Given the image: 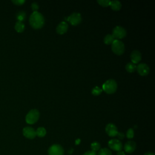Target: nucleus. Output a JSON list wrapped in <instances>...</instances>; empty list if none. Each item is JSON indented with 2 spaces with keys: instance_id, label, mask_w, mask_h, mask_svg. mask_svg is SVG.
<instances>
[{
  "instance_id": "nucleus-9",
  "label": "nucleus",
  "mask_w": 155,
  "mask_h": 155,
  "mask_svg": "<svg viewBox=\"0 0 155 155\" xmlns=\"http://www.w3.org/2000/svg\"><path fill=\"white\" fill-rule=\"evenodd\" d=\"M136 70L140 76H147L150 73V67L145 63H140L136 66Z\"/></svg>"
},
{
  "instance_id": "nucleus-3",
  "label": "nucleus",
  "mask_w": 155,
  "mask_h": 155,
  "mask_svg": "<svg viewBox=\"0 0 155 155\" xmlns=\"http://www.w3.org/2000/svg\"><path fill=\"white\" fill-rule=\"evenodd\" d=\"M112 51L117 55H122L125 51V45L122 41L115 39L111 44Z\"/></svg>"
},
{
  "instance_id": "nucleus-11",
  "label": "nucleus",
  "mask_w": 155,
  "mask_h": 155,
  "mask_svg": "<svg viewBox=\"0 0 155 155\" xmlns=\"http://www.w3.org/2000/svg\"><path fill=\"white\" fill-rule=\"evenodd\" d=\"M105 131H106L107 134L110 137L116 136V135L118 133L117 128L116 127V126L114 124H113L112 123H109L106 125Z\"/></svg>"
},
{
  "instance_id": "nucleus-29",
  "label": "nucleus",
  "mask_w": 155,
  "mask_h": 155,
  "mask_svg": "<svg viewBox=\"0 0 155 155\" xmlns=\"http://www.w3.org/2000/svg\"><path fill=\"white\" fill-rule=\"evenodd\" d=\"M83 155H97L96 154V152H94L93 151H86L85 153H84Z\"/></svg>"
},
{
  "instance_id": "nucleus-30",
  "label": "nucleus",
  "mask_w": 155,
  "mask_h": 155,
  "mask_svg": "<svg viewBox=\"0 0 155 155\" xmlns=\"http://www.w3.org/2000/svg\"><path fill=\"white\" fill-rule=\"evenodd\" d=\"M117 155H125V153H124V151H117Z\"/></svg>"
},
{
  "instance_id": "nucleus-31",
  "label": "nucleus",
  "mask_w": 155,
  "mask_h": 155,
  "mask_svg": "<svg viewBox=\"0 0 155 155\" xmlns=\"http://www.w3.org/2000/svg\"><path fill=\"white\" fill-rule=\"evenodd\" d=\"M143 155H154V153L153 152H147Z\"/></svg>"
},
{
  "instance_id": "nucleus-17",
  "label": "nucleus",
  "mask_w": 155,
  "mask_h": 155,
  "mask_svg": "<svg viewBox=\"0 0 155 155\" xmlns=\"http://www.w3.org/2000/svg\"><path fill=\"white\" fill-rule=\"evenodd\" d=\"M115 40V39L113 38L112 35L108 34L105 36L104 38V42L106 45H111L113 41Z\"/></svg>"
},
{
  "instance_id": "nucleus-32",
  "label": "nucleus",
  "mask_w": 155,
  "mask_h": 155,
  "mask_svg": "<svg viewBox=\"0 0 155 155\" xmlns=\"http://www.w3.org/2000/svg\"><path fill=\"white\" fill-rule=\"evenodd\" d=\"M80 142H81V140H80L79 139H76V140L75 144H76V145H78V144H79V143H80Z\"/></svg>"
},
{
  "instance_id": "nucleus-26",
  "label": "nucleus",
  "mask_w": 155,
  "mask_h": 155,
  "mask_svg": "<svg viewBox=\"0 0 155 155\" xmlns=\"http://www.w3.org/2000/svg\"><path fill=\"white\" fill-rule=\"evenodd\" d=\"M31 9L33 11V12H38V10L39 9V5L37 2H34L31 4Z\"/></svg>"
},
{
  "instance_id": "nucleus-25",
  "label": "nucleus",
  "mask_w": 155,
  "mask_h": 155,
  "mask_svg": "<svg viewBox=\"0 0 155 155\" xmlns=\"http://www.w3.org/2000/svg\"><path fill=\"white\" fill-rule=\"evenodd\" d=\"M126 136L128 139H132L134 137V130L133 128H129L126 133Z\"/></svg>"
},
{
  "instance_id": "nucleus-10",
  "label": "nucleus",
  "mask_w": 155,
  "mask_h": 155,
  "mask_svg": "<svg viewBox=\"0 0 155 155\" xmlns=\"http://www.w3.org/2000/svg\"><path fill=\"white\" fill-rule=\"evenodd\" d=\"M23 135L27 139H32L36 136V130L31 127H24L22 130Z\"/></svg>"
},
{
  "instance_id": "nucleus-21",
  "label": "nucleus",
  "mask_w": 155,
  "mask_h": 155,
  "mask_svg": "<svg viewBox=\"0 0 155 155\" xmlns=\"http://www.w3.org/2000/svg\"><path fill=\"white\" fill-rule=\"evenodd\" d=\"M98 155H112L110 150L107 148H103L99 150Z\"/></svg>"
},
{
  "instance_id": "nucleus-22",
  "label": "nucleus",
  "mask_w": 155,
  "mask_h": 155,
  "mask_svg": "<svg viewBox=\"0 0 155 155\" xmlns=\"http://www.w3.org/2000/svg\"><path fill=\"white\" fill-rule=\"evenodd\" d=\"M91 151L96 152L101 149V144L98 142H93L91 143Z\"/></svg>"
},
{
  "instance_id": "nucleus-16",
  "label": "nucleus",
  "mask_w": 155,
  "mask_h": 155,
  "mask_svg": "<svg viewBox=\"0 0 155 155\" xmlns=\"http://www.w3.org/2000/svg\"><path fill=\"white\" fill-rule=\"evenodd\" d=\"M15 30L18 32V33H22L24 31V29H25V25L24 24V23L22 22H20V21H17L15 23Z\"/></svg>"
},
{
  "instance_id": "nucleus-28",
  "label": "nucleus",
  "mask_w": 155,
  "mask_h": 155,
  "mask_svg": "<svg viewBox=\"0 0 155 155\" xmlns=\"http://www.w3.org/2000/svg\"><path fill=\"white\" fill-rule=\"evenodd\" d=\"M116 136H117L119 139H123L125 137V134L122 132H118Z\"/></svg>"
},
{
  "instance_id": "nucleus-14",
  "label": "nucleus",
  "mask_w": 155,
  "mask_h": 155,
  "mask_svg": "<svg viewBox=\"0 0 155 155\" xmlns=\"http://www.w3.org/2000/svg\"><path fill=\"white\" fill-rule=\"evenodd\" d=\"M136 148V143L133 140L127 141L124 147V150L127 153H133Z\"/></svg>"
},
{
  "instance_id": "nucleus-4",
  "label": "nucleus",
  "mask_w": 155,
  "mask_h": 155,
  "mask_svg": "<svg viewBox=\"0 0 155 155\" xmlns=\"http://www.w3.org/2000/svg\"><path fill=\"white\" fill-rule=\"evenodd\" d=\"M39 116V111L36 109H32L25 116V121L28 124H33L38 120Z\"/></svg>"
},
{
  "instance_id": "nucleus-6",
  "label": "nucleus",
  "mask_w": 155,
  "mask_h": 155,
  "mask_svg": "<svg viewBox=\"0 0 155 155\" xmlns=\"http://www.w3.org/2000/svg\"><path fill=\"white\" fill-rule=\"evenodd\" d=\"M64 150L59 144H53L48 150V155H64Z\"/></svg>"
},
{
  "instance_id": "nucleus-15",
  "label": "nucleus",
  "mask_w": 155,
  "mask_h": 155,
  "mask_svg": "<svg viewBox=\"0 0 155 155\" xmlns=\"http://www.w3.org/2000/svg\"><path fill=\"white\" fill-rule=\"evenodd\" d=\"M110 6V7L111 8V9L113 10L119 11L122 7V4L119 1L114 0V1H111Z\"/></svg>"
},
{
  "instance_id": "nucleus-13",
  "label": "nucleus",
  "mask_w": 155,
  "mask_h": 155,
  "mask_svg": "<svg viewBox=\"0 0 155 155\" xmlns=\"http://www.w3.org/2000/svg\"><path fill=\"white\" fill-rule=\"evenodd\" d=\"M68 28V25L65 21H62L60 22L56 27V32L58 34L63 35L65 33Z\"/></svg>"
},
{
  "instance_id": "nucleus-12",
  "label": "nucleus",
  "mask_w": 155,
  "mask_h": 155,
  "mask_svg": "<svg viewBox=\"0 0 155 155\" xmlns=\"http://www.w3.org/2000/svg\"><path fill=\"white\" fill-rule=\"evenodd\" d=\"M130 58L132 63L134 64H137L141 60V58H142L141 53L137 50H134L131 52L130 54Z\"/></svg>"
},
{
  "instance_id": "nucleus-5",
  "label": "nucleus",
  "mask_w": 155,
  "mask_h": 155,
  "mask_svg": "<svg viewBox=\"0 0 155 155\" xmlns=\"http://www.w3.org/2000/svg\"><path fill=\"white\" fill-rule=\"evenodd\" d=\"M126 35H127V31L123 27L117 25V26H116L113 29L112 36L115 39L119 40L125 37Z\"/></svg>"
},
{
  "instance_id": "nucleus-27",
  "label": "nucleus",
  "mask_w": 155,
  "mask_h": 155,
  "mask_svg": "<svg viewBox=\"0 0 155 155\" xmlns=\"http://www.w3.org/2000/svg\"><path fill=\"white\" fill-rule=\"evenodd\" d=\"M12 2L16 5H21L24 3H25V0H12Z\"/></svg>"
},
{
  "instance_id": "nucleus-18",
  "label": "nucleus",
  "mask_w": 155,
  "mask_h": 155,
  "mask_svg": "<svg viewBox=\"0 0 155 155\" xmlns=\"http://www.w3.org/2000/svg\"><path fill=\"white\" fill-rule=\"evenodd\" d=\"M125 70L128 73H133L136 70V65L131 62H128L125 65Z\"/></svg>"
},
{
  "instance_id": "nucleus-20",
  "label": "nucleus",
  "mask_w": 155,
  "mask_h": 155,
  "mask_svg": "<svg viewBox=\"0 0 155 155\" xmlns=\"http://www.w3.org/2000/svg\"><path fill=\"white\" fill-rule=\"evenodd\" d=\"M16 17V19H18V21L22 22L25 21L26 18V13L24 11H20L17 13Z\"/></svg>"
},
{
  "instance_id": "nucleus-7",
  "label": "nucleus",
  "mask_w": 155,
  "mask_h": 155,
  "mask_svg": "<svg viewBox=\"0 0 155 155\" xmlns=\"http://www.w3.org/2000/svg\"><path fill=\"white\" fill-rule=\"evenodd\" d=\"M67 21H68L72 25L76 26L79 24L82 21V17L79 13H73L69 16L66 18Z\"/></svg>"
},
{
  "instance_id": "nucleus-8",
  "label": "nucleus",
  "mask_w": 155,
  "mask_h": 155,
  "mask_svg": "<svg viewBox=\"0 0 155 155\" xmlns=\"http://www.w3.org/2000/svg\"><path fill=\"white\" fill-rule=\"evenodd\" d=\"M108 145L113 151H119L122 149V143L119 139H113L110 140L108 142Z\"/></svg>"
},
{
  "instance_id": "nucleus-2",
  "label": "nucleus",
  "mask_w": 155,
  "mask_h": 155,
  "mask_svg": "<svg viewBox=\"0 0 155 155\" xmlns=\"http://www.w3.org/2000/svg\"><path fill=\"white\" fill-rule=\"evenodd\" d=\"M117 88V84L114 79H110L106 81L102 85V91L106 93L111 94L114 93Z\"/></svg>"
},
{
  "instance_id": "nucleus-19",
  "label": "nucleus",
  "mask_w": 155,
  "mask_h": 155,
  "mask_svg": "<svg viewBox=\"0 0 155 155\" xmlns=\"http://www.w3.org/2000/svg\"><path fill=\"white\" fill-rule=\"evenodd\" d=\"M46 133H47L46 130L44 127H39L36 130V136L39 137H44L45 136V134H46Z\"/></svg>"
},
{
  "instance_id": "nucleus-24",
  "label": "nucleus",
  "mask_w": 155,
  "mask_h": 155,
  "mask_svg": "<svg viewBox=\"0 0 155 155\" xmlns=\"http://www.w3.org/2000/svg\"><path fill=\"white\" fill-rule=\"evenodd\" d=\"M97 3L102 7H106L108 6H110V0H97Z\"/></svg>"
},
{
  "instance_id": "nucleus-23",
  "label": "nucleus",
  "mask_w": 155,
  "mask_h": 155,
  "mask_svg": "<svg viewBox=\"0 0 155 155\" xmlns=\"http://www.w3.org/2000/svg\"><path fill=\"white\" fill-rule=\"evenodd\" d=\"M102 92V89L98 86H95L91 90V93L94 96H99Z\"/></svg>"
},
{
  "instance_id": "nucleus-1",
  "label": "nucleus",
  "mask_w": 155,
  "mask_h": 155,
  "mask_svg": "<svg viewBox=\"0 0 155 155\" xmlns=\"http://www.w3.org/2000/svg\"><path fill=\"white\" fill-rule=\"evenodd\" d=\"M29 22L33 28L40 29L45 24V19L42 13L39 12H34L30 16Z\"/></svg>"
}]
</instances>
